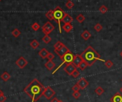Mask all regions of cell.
Here are the masks:
<instances>
[{"label":"cell","mask_w":122,"mask_h":102,"mask_svg":"<svg viewBox=\"0 0 122 102\" xmlns=\"http://www.w3.org/2000/svg\"><path fill=\"white\" fill-rule=\"evenodd\" d=\"M64 44H63L60 41H57L55 44H54V50H59L62 48L63 46H64Z\"/></svg>","instance_id":"21"},{"label":"cell","mask_w":122,"mask_h":102,"mask_svg":"<svg viewBox=\"0 0 122 102\" xmlns=\"http://www.w3.org/2000/svg\"><path fill=\"white\" fill-rule=\"evenodd\" d=\"M31 27H32V29L34 30V31H38L39 29H40V24H38V23H37V22H35L32 26H31Z\"/></svg>","instance_id":"31"},{"label":"cell","mask_w":122,"mask_h":102,"mask_svg":"<svg viewBox=\"0 0 122 102\" xmlns=\"http://www.w3.org/2000/svg\"><path fill=\"white\" fill-rule=\"evenodd\" d=\"M80 89H81V88H80V86L77 84H76L75 85H73V87H72V90L73 91H79Z\"/></svg>","instance_id":"34"},{"label":"cell","mask_w":122,"mask_h":102,"mask_svg":"<svg viewBox=\"0 0 122 102\" xmlns=\"http://www.w3.org/2000/svg\"><path fill=\"white\" fill-rule=\"evenodd\" d=\"M59 101H60V100H58L56 97H55V98H53L51 100L50 102H59Z\"/></svg>","instance_id":"37"},{"label":"cell","mask_w":122,"mask_h":102,"mask_svg":"<svg viewBox=\"0 0 122 102\" xmlns=\"http://www.w3.org/2000/svg\"><path fill=\"white\" fill-rule=\"evenodd\" d=\"M81 55L82 56L83 59L87 62V63L88 64V67H91L98 60L105 62L104 60L101 58V55L91 46H88Z\"/></svg>","instance_id":"2"},{"label":"cell","mask_w":122,"mask_h":102,"mask_svg":"<svg viewBox=\"0 0 122 102\" xmlns=\"http://www.w3.org/2000/svg\"><path fill=\"white\" fill-rule=\"evenodd\" d=\"M42 41H43L44 43H45V44H49V43L51 41L52 39H51V37L49 36V34H45V35L42 37Z\"/></svg>","instance_id":"23"},{"label":"cell","mask_w":122,"mask_h":102,"mask_svg":"<svg viewBox=\"0 0 122 102\" xmlns=\"http://www.w3.org/2000/svg\"><path fill=\"white\" fill-rule=\"evenodd\" d=\"M0 1H2V0H0Z\"/></svg>","instance_id":"42"},{"label":"cell","mask_w":122,"mask_h":102,"mask_svg":"<svg viewBox=\"0 0 122 102\" xmlns=\"http://www.w3.org/2000/svg\"><path fill=\"white\" fill-rule=\"evenodd\" d=\"M104 64H105V66H106L108 69H111V68L113 66V62L111 61V60H107V61H106V62H104Z\"/></svg>","instance_id":"29"},{"label":"cell","mask_w":122,"mask_h":102,"mask_svg":"<svg viewBox=\"0 0 122 102\" xmlns=\"http://www.w3.org/2000/svg\"><path fill=\"white\" fill-rule=\"evenodd\" d=\"M55 29V26L50 22H47L42 27V31L45 34H50Z\"/></svg>","instance_id":"6"},{"label":"cell","mask_w":122,"mask_h":102,"mask_svg":"<svg viewBox=\"0 0 122 102\" xmlns=\"http://www.w3.org/2000/svg\"><path fill=\"white\" fill-rule=\"evenodd\" d=\"M40 46V43L38 42L37 40L34 39L30 42V46L33 49H36L38 46Z\"/></svg>","instance_id":"22"},{"label":"cell","mask_w":122,"mask_h":102,"mask_svg":"<svg viewBox=\"0 0 122 102\" xmlns=\"http://www.w3.org/2000/svg\"><path fill=\"white\" fill-rule=\"evenodd\" d=\"M54 52L61 59L64 57V55L66 54H67L68 52H70V50H69V49L66 46H63L62 48H61L60 49H59V50H54Z\"/></svg>","instance_id":"7"},{"label":"cell","mask_w":122,"mask_h":102,"mask_svg":"<svg viewBox=\"0 0 122 102\" xmlns=\"http://www.w3.org/2000/svg\"><path fill=\"white\" fill-rule=\"evenodd\" d=\"M16 65L20 68V69H24L28 64V62L23 57H20L15 62Z\"/></svg>","instance_id":"8"},{"label":"cell","mask_w":122,"mask_h":102,"mask_svg":"<svg viewBox=\"0 0 122 102\" xmlns=\"http://www.w3.org/2000/svg\"><path fill=\"white\" fill-rule=\"evenodd\" d=\"M64 71L68 74V75H71V74L76 70L77 69V67L73 64V63H71V64H67L66 66L64 67Z\"/></svg>","instance_id":"9"},{"label":"cell","mask_w":122,"mask_h":102,"mask_svg":"<svg viewBox=\"0 0 122 102\" xmlns=\"http://www.w3.org/2000/svg\"><path fill=\"white\" fill-rule=\"evenodd\" d=\"M4 94V93H3V91L1 90V89H0V96H1V95H3Z\"/></svg>","instance_id":"38"},{"label":"cell","mask_w":122,"mask_h":102,"mask_svg":"<svg viewBox=\"0 0 122 102\" xmlns=\"http://www.w3.org/2000/svg\"><path fill=\"white\" fill-rule=\"evenodd\" d=\"M74 57H75V55L71 52H68L67 54H66L65 55H64V57L61 59V60L63 61V63H62V64H61L57 69H59L61 66H62L63 64H71V63H73V59H74Z\"/></svg>","instance_id":"4"},{"label":"cell","mask_w":122,"mask_h":102,"mask_svg":"<svg viewBox=\"0 0 122 102\" xmlns=\"http://www.w3.org/2000/svg\"><path fill=\"white\" fill-rule=\"evenodd\" d=\"M72 95L74 97V98H76V99H78L79 97L81 96V93H80L79 91H73Z\"/></svg>","instance_id":"33"},{"label":"cell","mask_w":122,"mask_h":102,"mask_svg":"<svg viewBox=\"0 0 122 102\" xmlns=\"http://www.w3.org/2000/svg\"><path fill=\"white\" fill-rule=\"evenodd\" d=\"M65 12L61 9L60 7H56L54 9V20L57 22V24L59 27V32L62 33V29H61V22H62V19L65 14Z\"/></svg>","instance_id":"3"},{"label":"cell","mask_w":122,"mask_h":102,"mask_svg":"<svg viewBox=\"0 0 122 102\" xmlns=\"http://www.w3.org/2000/svg\"><path fill=\"white\" fill-rule=\"evenodd\" d=\"M55 94V91L50 86L45 87L44 91H43L42 96H44L46 98V99L50 100Z\"/></svg>","instance_id":"5"},{"label":"cell","mask_w":122,"mask_h":102,"mask_svg":"<svg viewBox=\"0 0 122 102\" xmlns=\"http://www.w3.org/2000/svg\"><path fill=\"white\" fill-rule=\"evenodd\" d=\"M7 100V97L3 94L0 96V102H5Z\"/></svg>","instance_id":"36"},{"label":"cell","mask_w":122,"mask_h":102,"mask_svg":"<svg viewBox=\"0 0 122 102\" xmlns=\"http://www.w3.org/2000/svg\"><path fill=\"white\" fill-rule=\"evenodd\" d=\"M45 68L48 71H52L55 67V63L52 62V60H48L45 64Z\"/></svg>","instance_id":"14"},{"label":"cell","mask_w":122,"mask_h":102,"mask_svg":"<svg viewBox=\"0 0 122 102\" xmlns=\"http://www.w3.org/2000/svg\"><path fill=\"white\" fill-rule=\"evenodd\" d=\"M71 76H72L74 79H77V78L80 76V72L78 71V69H76V70L71 74Z\"/></svg>","instance_id":"32"},{"label":"cell","mask_w":122,"mask_h":102,"mask_svg":"<svg viewBox=\"0 0 122 102\" xmlns=\"http://www.w3.org/2000/svg\"><path fill=\"white\" fill-rule=\"evenodd\" d=\"M63 29H64V31L66 32V33H69L71 32L73 29V25L71 24V23H68V24H65L63 26Z\"/></svg>","instance_id":"16"},{"label":"cell","mask_w":122,"mask_h":102,"mask_svg":"<svg viewBox=\"0 0 122 102\" xmlns=\"http://www.w3.org/2000/svg\"><path fill=\"white\" fill-rule=\"evenodd\" d=\"M47 59L48 60H53L55 59V55L52 53H50V52L49 54H48V56H47Z\"/></svg>","instance_id":"35"},{"label":"cell","mask_w":122,"mask_h":102,"mask_svg":"<svg viewBox=\"0 0 122 102\" xmlns=\"http://www.w3.org/2000/svg\"><path fill=\"white\" fill-rule=\"evenodd\" d=\"M83 61V58L82 57V56L81 54H76L74 57V59L73 62V64L78 68V67L80 65V64Z\"/></svg>","instance_id":"11"},{"label":"cell","mask_w":122,"mask_h":102,"mask_svg":"<svg viewBox=\"0 0 122 102\" xmlns=\"http://www.w3.org/2000/svg\"><path fill=\"white\" fill-rule=\"evenodd\" d=\"M120 91H121V93H122V87L120 89Z\"/></svg>","instance_id":"40"},{"label":"cell","mask_w":122,"mask_h":102,"mask_svg":"<svg viewBox=\"0 0 122 102\" xmlns=\"http://www.w3.org/2000/svg\"><path fill=\"white\" fill-rule=\"evenodd\" d=\"M121 81H122V79H121Z\"/></svg>","instance_id":"43"},{"label":"cell","mask_w":122,"mask_h":102,"mask_svg":"<svg viewBox=\"0 0 122 102\" xmlns=\"http://www.w3.org/2000/svg\"><path fill=\"white\" fill-rule=\"evenodd\" d=\"M77 84L80 86L81 89H85L89 85V83L85 77H81L77 82Z\"/></svg>","instance_id":"10"},{"label":"cell","mask_w":122,"mask_h":102,"mask_svg":"<svg viewBox=\"0 0 122 102\" xmlns=\"http://www.w3.org/2000/svg\"><path fill=\"white\" fill-rule=\"evenodd\" d=\"M81 36L85 41H87V40H88V39L91 37V34L88 30H85V31H83V32L81 34Z\"/></svg>","instance_id":"17"},{"label":"cell","mask_w":122,"mask_h":102,"mask_svg":"<svg viewBox=\"0 0 122 102\" xmlns=\"http://www.w3.org/2000/svg\"><path fill=\"white\" fill-rule=\"evenodd\" d=\"M120 56H121V57H122V51H121V52H120Z\"/></svg>","instance_id":"39"},{"label":"cell","mask_w":122,"mask_h":102,"mask_svg":"<svg viewBox=\"0 0 122 102\" xmlns=\"http://www.w3.org/2000/svg\"><path fill=\"white\" fill-rule=\"evenodd\" d=\"M95 92L98 96H101L102 95V93L104 92V90L101 87V86H98L96 89H95Z\"/></svg>","instance_id":"28"},{"label":"cell","mask_w":122,"mask_h":102,"mask_svg":"<svg viewBox=\"0 0 122 102\" xmlns=\"http://www.w3.org/2000/svg\"><path fill=\"white\" fill-rule=\"evenodd\" d=\"M59 102H64V101H62V100H60V101H59Z\"/></svg>","instance_id":"41"},{"label":"cell","mask_w":122,"mask_h":102,"mask_svg":"<svg viewBox=\"0 0 122 102\" xmlns=\"http://www.w3.org/2000/svg\"><path fill=\"white\" fill-rule=\"evenodd\" d=\"M87 67H88V64L87 63V62H86V61L83 59V62L80 64V65L78 67V68L80 69L81 71H84V70L87 68Z\"/></svg>","instance_id":"19"},{"label":"cell","mask_w":122,"mask_h":102,"mask_svg":"<svg viewBox=\"0 0 122 102\" xmlns=\"http://www.w3.org/2000/svg\"><path fill=\"white\" fill-rule=\"evenodd\" d=\"M86 19V17L83 14H79L77 17H76V20L79 22V23H83Z\"/></svg>","instance_id":"24"},{"label":"cell","mask_w":122,"mask_h":102,"mask_svg":"<svg viewBox=\"0 0 122 102\" xmlns=\"http://www.w3.org/2000/svg\"><path fill=\"white\" fill-rule=\"evenodd\" d=\"M110 101L111 102H122V95L119 92H117L110 98Z\"/></svg>","instance_id":"13"},{"label":"cell","mask_w":122,"mask_h":102,"mask_svg":"<svg viewBox=\"0 0 122 102\" xmlns=\"http://www.w3.org/2000/svg\"><path fill=\"white\" fill-rule=\"evenodd\" d=\"M49 53H50V52H48V51H47L45 48H42V49L40 51V52H39V56H40L42 59H46V58L47 57Z\"/></svg>","instance_id":"15"},{"label":"cell","mask_w":122,"mask_h":102,"mask_svg":"<svg viewBox=\"0 0 122 102\" xmlns=\"http://www.w3.org/2000/svg\"><path fill=\"white\" fill-rule=\"evenodd\" d=\"M94 29L97 31V32H100L102 29H103V27L101 24L97 23L95 26H94Z\"/></svg>","instance_id":"30"},{"label":"cell","mask_w":122,"mask_h":102,"mask_svg":"<svg viewBox=\"0 0 122 102\" xmlns=\"http://www.w3.org/2000/svg\"><path fill=\"white\" fill-rule=\"evenodd\" d=\"M98 10H99V12L101 13V14H106L107 12H108V8H107V7L106 6H105V5H102V6H101L100 7V8L98 9Z\"/></svg>","instance_id":"27"},{"label":"cell","mask_w":122,"mask_h":102,"mask_svg":"<svg viewBox=\"0 0 122 102\" xmlns=\"http://www.w3.org/2000/svg\"><path fill=\"white\" fill-rule=\"evenodd\" d=\"M12 34L14 37L17 38L18 36H20V35L21 34V31L18 29H15L12 31Z\"/></svg>","instance_id":"26"},{"label":"cell","mask_w":122,"mask_h":102,"mask_svg":"<svg viewBox=\"0 0 122 102\" xmlns=\"http://www.w3.org/2000/svg\"><path fill=\"white\" fill-rule=\"evenodd\" d=\"M75 4L74 3L71 1V0H68L67 2L66 3V7L68 9H72L74 7Z\"/></svg>","instance_id":"25"},{"label":"cell","mask_w":122,"mask_h":102,"mask_svg":"<svg viewBox=\"0 0 122 102\" xmlns=\"http://www.w3.org/2000/svg\"><path fill=\"white\" fill-rule=\"evenodd\" d=\"M10 74L7 72V71H5L4 72L2 75H1V79L4 81H7L10 79Z\"/></svg>","instance_id":"20"},{"label":"cell","mask_w":122,"mask_h":102,"mask_svg":"<svg viewBox=\"0 0 122 102\" xmlns=\"http://www.w3.org/2000/svg\"><path fill=\"white\" fill-rule=\"evenodd\" d=\"M73 21V18L68 13H65L63 19H62V22L65 24H68V23H72Z\"/></svg>","instance_id":"12"},{"label":"cell","mask_w":122,"mask_h":102,"mask_svg":"<svg viewBox=\"0 0 122 102\" xmlns=\"http://www.w3.org/2000/svg\"><path fill=\"white\" fill-rule=\"evenodd\" d=\"M45 17L50 20V21H52L54 20V10H49L46 14H45Z\"/></svg>","instance_id":"18"},{"label":"cell","mask_w":122,"mask_h":102,"mask_svg":"<svg viewBox=\"0 0 122 102\" xmlns=\"http://www.w3.org/2000/svg\"><path fill=\"white\" fill-rule=\"evenodd\" d=\"M44 89V86L37 79H34L24 89V91L32 98V102H36L42 96Z\"/></svg>","instance_id":"1"}]
</instances>
